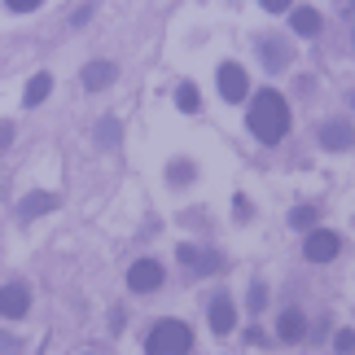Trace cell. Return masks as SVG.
Returning a JSON list of instances; mask_svg holds the SVG:
<instances>
[{
    "label": "cell",
    "mask_w": 355,
    "mask_h": 355,
    "mask_svg": "<svg viewBox=\"0 0 355 355\" xmlns=\"http://www.w3.org/2000/svg\"><path fill=\"white\" fill-rule=\"evenodd\" d=\"M97 141H101L105 149H114V145H119V119H105V123H97Z\"/></svg>",
    "instance_id": "obj_17"
},
{
    "label": "cell",
    "mask_w": 355,
    "mask_h": 355,
    "mask_svg": "<svg viewBox=\"0 0 355 355\" xmlns=\"http://www.w3.org/2000/svg\"><path fill=\"white\" fill-rule=\"evenodd\" d=\"M338 250H343V237L338 233H311L303 254L311 259V263H329V259H338Z\"/></svg>",
    "instance_id": "obj_6"
},
{
    "label": "cell",
    "mask_w": 355,
    "mask_h": 355,
    "mask_svg": "<svg viewBox=\"0 0 355 355\" xmlns=\"http://www.w3.org/2000/svg\"><path fill=\"white\" fill-rule=\"evenodd\" d=\"M175 105H180L184 114H193L198 110V88L193 84H180V88H175Z\"/></svg>",
    "instance_id": "obj_16"
},
{
    "label": "cell",
    "mask_w": 355,
    "mask_h": 355,
    "mask_svg": "<svg viewBox=\"0 0 355 355\" xmlns=\"http://www.w3.org/2000/svg\"><path fill=\"white\" fill-rule=\"evenodd\" d=\"M128 285L136 294H154L162 285V263H154V259H136L132 272H128Z\"/></svg>",
    "instance_id": "obj_3"
},
{
    "label": "cell",
    "mask_w": 355,
    "mask_h": 355,
    "mask_svg": "<svg viewBox=\"0 0 355 355\" xmlns=\"http://www.w3.org/2000/svg\"><path fill=\"white\" fill-rule=\"evenodd\" d=\"M277 334L285 338V343H303V338H307V316H303V311H281V324H277Z\"/></svg>",
    "instance_id": "obj_8"
},
{
    "label": "cell",
    "mask_w": 355,
    "mask_h": 355,
    "mask_svg": "<svg viewBox=\"0 0 355 355\" xmlns=\"http://www.w3.org/2000/svg\"><path fill=\"white\" fill-rule=\"evenodd\" d=\"M334 347H338V351H351V347H355V334H351V329H343V334L334 338Z\"/></svg>",
    "instance_id": "obj_22"
},
{
    "label": "cell",
    "mask_w": 355,
    "mask_h": 355,
    "mask_svg": "<svg viewBox=\"0 0 355 355\" xmlns=\"http://www.w3.org/2000/svg\"><path fill=\"white\" fill-rule=\"evenodd\" d=\"M320 145L324 149H351V123H343V119L324 123V128H320Z\"/></svg>",
    "instance_id": "obj_10"
},
{
    "label": "cell",
    "mask_w": 355,
    "mask_h": 355,
    "mask_svg": "<svg viewBox=\"0 0 355 355\" xmlns=\"http://www.w3.org/2000/svg\"><path fill=\"white\" fill-rule=\"evenodd\" d=\"M245 92H250V79H245V71H241L237 62H224V66H220V97L237 105Z\"/></svg>",
    "instance_id": "obj_4"
},
{
    "label": "cell",
    "mask_w": 355,
    "mask_h": 355,
    "mask_svg": "<svg viewBox=\"0 0 355 355\" xmlns=\"http://www.w3.org/2000/svg\"><path fill=\"white\" fill-rule=\"evenodd\" d=\"M31 311V290L26 285H0V316H9V320H18V316H26Z\"/></svg>",
    "instance_id": "obj_5"
},
{
    "label": "cell",
    "mask_w": 355,
    "mask_h": 355,
    "mask_svg": "<svg viewBox=\"0 0 355 355\" xmlns=\"http://www.w3.org/2000/svg\"><path fill=\"white\" fill-rule=\"evenodd\" d=\"M259 5H263L268 13H281V9H290V5H294V0H259Z\"/></svg>",
    "instance_id": "obj_23"
},
{
    "label": "cell",
    "mask_w": 355,
    "mask_h": 355,
    "mask_svg": "<svg viewBox=\"0 0 355 355\" xmlns=\"http://www.w3.org/2000/svg\"><path fill=\"white\" fill-rule=\"evenodd\" d=\"M245 123H250V132H254L263 145H277V141H285V132H290V105H285L281 92L263 88V92L254 97V105H250V114H245Z\"/></svg>",
    "instance_id": "obj_1"
},
{
    "label": "cell",
    "mask_w": 355,
    "mask_h": 355,
    "mask_svg": "<svg viewBox=\"0 0 355 355\" xmlns=\"http://www.w3.org/2000/svg\"><path fill=\"white\" fill-rule=\"evenodd\" d=\"M259 53H263V66L268 71H281V66H290V44H277V40H263V44H259Z\"/></svg>",
    "instance_id": "obj_12"
},
{
    "label": "cell",
    "mask_w": 355,
    "mask_h": 355,
    "mask_svg": "<svg viewBox=\"0 0 355 355\" xmlns=\"http://www.w3.org/2000/svg\"><path fill=\"white\" fill-rule=\"evenodd\" d=\"M9 136H13V128H9V123H0V145H9Z\"/></svg>",
    "instance_id": "obj_25"
},
{
    "label": "cell",
    "mask_w": 355,
    "mask_h": 355,
    "mask_svg": "<svg viewBox=\"0 0 355 355\" xmlns=\"http://www.w3.org/2000/svg\"><path fill=\"white\" fill-rule=\"evenodd\" d=\"M5 5L13 9V13H31V9H40L44 0H5Z\"/></svg>",
    "instance_id": "obj_21"
},
{
    "label": "cell",
    "mask_w": 355,
    "mask_h": 355,
    "mask_svg": "<svg viewBox=\"0 0 355 355\" xmlns=\"http://www.w3.org/2000/svg\"><path fill=\"white\" fill-rule=\"evenodd\" d=\"M171 180H175V184H189V180H193V167H189V162H175Z\"/></svg>",
    "instance_id": "obj_20"
},
{
    "label": "cell",
    "mask_w": 355,
    "mask_h": 355,
    "mask_svg": "<svg viewBox=\"0 0 355 355\" xmlns=\"http://www.w3.org/2000/svg\"><path fill=\"white\" fill-rule=\"evenodd\" d=\"M49 92H53V75H35L31 84H26V92H22V101H26V105H40V101L49 97Z\"/></svg>",
    "instance_id": "obj_13"
},
{
    "label": "cell",
    "mask_w": 355,
    "mask_h": 355,
    "mask_svg": "<svg viewBox=\"0 0 355 355\" xmlns=\"http://www.w3.org/2000/svg\"><path fill=\"white\" fill-rule=\"evenodd\" d=\"M175 254H180V263L198 268V272H211V268H215V254H202L198 245H180V250H175Z\"/></svg>",
    "instance_id": "obj_14"
},
{
    "label": "cell",
    "mask_w": 355,
    "mask_h": 355,
    "mask_svg": "<svg viewBox=\"0 0 355 355\" xmlns=\"http://www.w3.org/2000/svg\"><path fill=\"white\" fill-rule=\"evenodd\" d=\"M145 351L149 355H189L193 351V329L184 320H158L145 338Z\"/></svg>",
    "instance_id": "obj_2"
},
{
    "label": "cell",
    "mask_w": 355,
    "mask_h": 355,
    "mask_svg": "<svg viewBox=\"0 0 355 355\" xmlns=\"http://www.w3.org/2000/svg\"><path fill=\"white\" fill-rule=\"evenodd\" d=\"M263 307H268V290L254 285V290H250V311H263Z\"/></svg>",
    "instance_id": "obj_19"
},
{
    "label": "cell",
    "mask_w": 355,
    "mask_h": 355,
    "mask_svg": "<svg viewBox=\"0 0 355 355\" xmlns=\"http://www.w3.org/2000/svg\"><path fill=\"white\" fill-rule=\"evenodd\" d=\"M233 324H237V307H233V298H215L211 303V329L215 334H233Z\"/></svg>",
    "instance_id": "obj_7"
},
{
    "label": "cell",
    "mask_w": 355,
    "mask_h": 355,
    "mask_svg": "<svg viewBox=\"0 0 355 355\" xmlns=\"http://www.w3.org/2000/svg\"><path fill=\"white\" fill-rule=\"evenodd\" d=\"M294 31L298 35H316L320 31V13L316 9H294Z\"/></svg>",
    "instance_id": "obj_15"
},
{
    "label": "cell",
    "mask_w": 355,
    "mask_h": 355,
    "mask_svg": "<svg viewBox=\"0 0 355 355\" xmlns=\"http://www.w3.org/2000/svg\"><path fill=\"white\" fill-rule=\"evenodd\" d=\"M49 211H58V198H53V193H26L18 202V215H22V220H35V215H49Z\"/></svg>",
    "instance_id": "obj_11"
},
{
    "label": "cell",
    "mask_w": 355,
    "mask_h": 355,
    "mask_svg": "<svg viewBox=\"0 0 355 355\" xmlns=\"http://www.w3.org/2000/svg\"><path fill=\"white\" fill-rule=\"evenodd\" d=\"M114 75H119V71H114L110 62H88V66H84V88H88V92H101L105 84H114Z\"/></svg>",
    "instance_id": "obj_9"
},
{
    "label": "cell",
    "mask_w": 355,
    "mask_h": 355,
    "mask_svg": "<svg viewBox=\"0 0 355 355\" xmlns=\"http://www.w3.org/2000/svg\"><path fill=\"white\" fill-rule=\"evenodd\" d=\"M290 224H294V228H311V224H316V211H311V207H298V211L290 215Z\"/></svg>",
    "instance_id": "obj_18"
},
{
    "label": "cell",
    "mask_w": 355,
    "mask_h": 355,
    "mask_svg": "<svg viewBox=\"0 0 355 355\" xmlns=\"http://www.w3.org/2000/svg\"><path fill=\"white\" fill-rule=\"evenodd\" d=\"M0 351H18V343H13L9 334H0Z\"/></svg>",
    "instance_id": "obj_24"
}]
</instances>
